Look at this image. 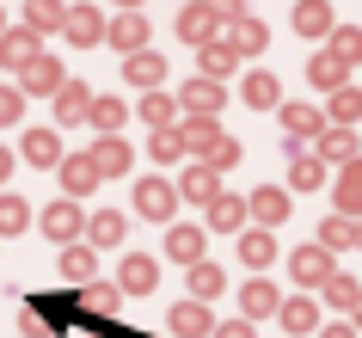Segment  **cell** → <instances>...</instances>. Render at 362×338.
Wrapping results in <instances>:
<instances>
[{
	"instance_id": "cell-46",
	"label": "cell",
	"mask_w": 362,
	"mask_h": 338,
	"mask_svg": "<svg viewBox=\"0 0 362 338\" xmlns=\"http://www.w3.org/2000/svg\"><path fill=\"white\" fill-rule=\"evenodd\" d=\"M332 117H338V123H362V93L350 86V80L332 93Z\"/></svg>"
},
{
	"instance_id": "cell-35",
	"label": "cell",
	"mask_w": 362,
	"mask_h": 338,
	"mask_svg": "<svg viewBox=\"0 0 362 338\" xmlns=\"http://www.w3.org/2000/svg\"><path fill=\"white\" fill-rule=\"evenodd\" d=\"M178 135H185V148L203 154L215 135H221V123H215V117H203V111H185V117H178Z\"/></svg>"
},
{
	"instance_id": "cell-7",
	"label": "cell",
	"mask_w": 362,
	"mask_h": 338,
	"mask_svg": "<svg viewBox=\"0 0 362 338\" xmlns=\"http://www.w3.org/2000/svg\"><path fill=\"white\" fill-rule=\"evenodd\" d=\"M313 142H320L313 154H320L325 167H344V160H356V154H362V142H356V123H338V130L325 123V130L313 135Z\"/></svg>"
},
{
	"instance_id": "cell-28",
	"label": "cell",
	"mask_w": 362,
	"mask_h": 338,
	"mask_svg": "<svg viewBox=\"0 0 362 338\" xmlns=\"http://www.w3.org/2000/svg\"><path fill=\"white\" fill-rule=\"evenodd\" d=\"M320 246H325V252H350V246H356V215L332 209V215L320 222Z\"/></svg>"
},
{
	"instance_id": "cell-10",
	"label": "cell",
	"mask_w": 362,
	"mask_h": 338,
	"mask_svg": "<svg viewBox=\"0 0 362 338\" xmlns=\"http://www.w3.org/2000/svg\"><path fill=\"white\" fill-rule=\"evenodd\" d=\"M221 98H228V86H221V80L197 74V80H185V93H178V111H203V117H215V111H221Z\"/></svg>"
},
{
	"instance_id": "cell-25",
	"label": "cell",
	"mask_w": 362,
	"mask_h": 338,
	"mask_svg": "<svg viewBox=\"0 0 362 338\" xmlns=\"http://www.w3.org/2000/svg\"><path fill=\"white\" fill-rule=\"evenodd\" d=\"M62 277L74 283V289H80V283H93L98 277V252H93V246H80V240H68V246H62Z\"/></svg>"
},
{
	"instance_id": "cell-26",
	"label": "cell",
	"mask_w": 362,
	"mask_h": 338,
	"mask_svg": "<svg viewBox=\"0 0 362 338\" xmlns=\"http://www.w3.org/2000/svg\"><path fill=\"white\" fill-rule=\"evenodd\" d=\"M307 80H313V93H338L344 80H350V68H344V62L332 56V50H320V56L307 62Z\"/></svg>"
},
{
	"instance_id": "cell-13",
	"label": "cell",
	"mask_w": 362,
	"mask_h": 338,
	"mask_svg": "<svg viewBox=\"0 0 362 338\" xmlns=\"http://www.w3.org/2000/svg\"><path fill=\"white\" fill-rule=\"evenodd\" d=\"M37 56L43 50H37V31H31V25H25V31H0V62H6L13 74H25Z\"/></svg>"
},
{
	"instance_id": "cell-40",
	"label": "cell",
	"mask_w": 362,
	"mask_h": 338,
	"mask_svg": "<svg viewBox=\"0 0 362 338\" xmlns=\"http://www.w3.org/2000/svg\"><path fill=\"white\" fill-rule=\"evenodd\" d=\"M325 38H332V56H338L344 68H356V62H362V31H356V25H332Z\"/></svg>"
},
{
	"instance_id": "cell-36",
	"label": "cell",
	"mask_w": 362,
	"mask_h": 338,
	"mask_svg": "<svg viewBox=\"0 0 362 338\" xmlns=\"http://www.w3.org/2000/svg\"><path fill=\"white\" fill-rule=\"evenodd\" d=\"M221 289H228V271L209 264V259H197V264H191V295H197V301H215Z\"/></svg>"
},
{
	"instance_id": "cell-55",
	"label": "cell",
	"mask_w": 362,
	"mask_h": 338,
	"mask_svg": "<svg viewBox=\"0 0 362 338\" xmlns=\"http://www.w3.org/2000/svg\"><path fill=\"white\" fill-rule=\"evenodd\" d=\"M123 6H141V0H123Z\"/></svg>"
},
{
	"instance_id": "cell-31",
	"label": "cell",
	"mask_w": 362,
	"mask_h": 338,
	"mask_svg": "<svg viewBox=\"0 0 362 338\" xmlns=\"http://www.w3.org/2000/svg\"><path fill=\"white\" fill-rule=\"evenodd\" d=\"M276 301H283V295H276V283H264V277H252L246 289H240V308H246V320H270V314H276Z\"/></svg>"
},
{
	"instance_id": "cell-6",
	"label": "cell",
	"mask_w": 362,
	"mask_h": 338,
	"mask_svg": "<svg viewBox=\"0 0 362 338\" xmlns=\"http://www.w3.org/2000/svg\"><path fill=\"white\" fill-rule=\"evenodd\" d=\"M43 234H49L56 246H68V240H80V234H86V215H80L74 197H62V203L43 209Z\"/></svg>"
},
{
	"instance_id": "cell-51",
	"label": "cell",
	"mask_w": 362,
	"mask_h": 338,
	"mask_svg": "<svg viewBox=\"0 0 362 338\" xmlns=\"http://www.w3.org/2000/svg\"><path fill=\"white\" fill-rule=\"evenodd\" d=\"M320 338H362V332L350 326V320H338V326H320Z\"/></svg>"
},
{
	"instance_id": "cell-15",
	"label": "cell",
	"mask_w": 362,
	"mask_h": 338,
	"mask_svg": "<svg viewBox=\"0 0 362 338\" xmlns=\"http://www.w3.org/2000/svg\"><path fill=\"white\" fill-rule=\"evenodd\" d=\"M276 320H283V332L307 338V332H320V301H307V295H288V301H276Z\"/></svg>"
},
{
	"instance_id": "cell-44",
	"label": "cell",
	"mask_w": 362,
	"mask_h": 338,
	"mask_svg": "<svg viewBox=\"0 0 362 338\" xmlns=\"http://www.w3.org/2000/svg\"><path fill=\"white\" fill-rule=\"evenodd\" d=\"M31 227V203L25 197H0V234H25Z\"/></svg>"
},
{
	"instance_id": "cell-3",
	"label": "cell",
	"mask_w": 362,
	"mask_h": 338,
	"mask_svg": "<svg viewBox=\"0 0 362 338\" xmlns=\"http://www.w3.org/2000/svg\"><path fill=\"white\" fill-rule=\"evenodd\" d=\"M325 130V117H320V105H283V154H295V148H307L313 135Z\"/></svg>"
},
{
	"instance_id": "cell-56",
	"label": "cell",
	"mask_w": 362,
	"mask_h": 338,
	"mask_svg": "<svg viewBox=\"0 0 362 338\" xmlns=\"http://www.w3.org/2000/svg\"><path fill=\"white\" fill-rule=\"evenodd\" d=\"M0 31H6V19H0Z\"/></svg>"
},
{
	"instance_id": "cell-41",
	"label": "cell",
	"mask_w": 362,
	"mask_h": 338,
	"mask_svg": "<svg viewBox=\"0 0 362 338\" xmlns=\"http://www.w3.org/2000/svg\"><path fill=\"white\" fill-rule=\"evenodd\" d=\"M86 234H93V246H117L123 234H129V222H123L117 209H98L93 222H86Z\"/></svg>"
},
{
	"instance_id": "cell-14",
	"label": "cell",
	"mask_w": 362,
	"mask_h": 338,
	"mask_svg": "<svg viewBox=\"0 0 362 338\" xmlns=\"http://www.w3.org/2000/svg\"><path fill=\"white\" fill-rule=\"evenodd\" d=\"M153 283H160V264H153L148 252H129L123 271H117V289H123V295H148Z\"/></svg>"
},
{
	"instance_id": "cell-33",
	"label": "cell",
	"mask_w": 362,
	"mask_h": 338,
	"mask_svg": "<svg viewBox=\"0 0 362 338\" xmlns=\"http://www.w3.org/2000/svg\"><path fill=\"white\" fill-rule=\"evenodd\" d=\"M240 259H246L252 271H264V264L276 259V234H270V227H246V234H240Z\"/></svg>"
},
{
	"instance_id": "cell-50",
	"label": "cell",
	"mask_w": 362,
	"mask_h": 338,
	"mask_svg": "<svg viewBox=\"0 0 362 338\" xmlns=\"http://www.w3.org/2000/svg\"><path fill=\"white\" fill-rule=\"evenodd\" d=\"M209 6H215V13H221V25H228V19H240V13H246V0H209Z\"/></svg>"
},
{
	"instance_id": "cell-16",
	"label": "cell",
	"mask_w": 362,
	"mask_h": 338,
	"mask_svg": "<svg viewBox=\"0 0 362 338\" xmlns=\"http://www.w3.org/2000/svg\"><path fill=\"white\" fill-rule=\"evenodd\" d=\"M93 167H98V179H123V172L135 167V154L123 148V135H98L93 142Z\"/></svg>"
},
{
	"instance_id": "cell-22",
	"label": "cell",
	"mask_w": 362,
	"mask_h": 338,
	"mask_svg": "<svg viewBox=\"0 0 362 338\" xmlns=\"http://www.w3.org/2000/svg\"><path fill=\"white\" fill-rule=\"evenodd\" d=\"M62 62L56 56H37L31 68H25V80H19V93H37V98H56V86H62Z\"/></svg>"
},
{
	"instance_id": "cell-27",
	"label": "cell",
	"mask_w": 362,
	"mask_h": 338,
	"mask_svg": "<svg viewBox=\"0 0 362 338\" xmlns=\"http://www.w3.org/2000/svg\"><path fill=\"white\" fill-rule=\"evenodd\" d=\"M178 191H185L191 203H209L215 191H221V172H215L209 160H197V167H185V179H178Z\"/></svg>"
},
{
	"instance_id": "cell-12",
	"label": "cell",
	"mask_w": 362,
	"mask_h": 338,
	"mask_svg": "<svg viewBox=\"0 0 362 338\" xmlns=\"http://www.w3.org/2000/svg\"><path fill=\"white\" fill-rule=\"evenodd\" d=\"M166 326H172V338H209L215 332V320H209V308H203V301H178V308H172L166 314Z\"/></svg>"
},
{
	"instance_id": "cell-53",
	"label": "cell",
	"mask_w": 362,
	"mask_h": 338,
	"mask_svg": "<svg viewBox=\"0 0 362 338\" xmlns=\"http://www.w3.org/2000/svg\"><path fill=\"white\" fill-rule=\"evenodd\" d=\"M6 172H13V154H6V148H0V179H6Z\"/></svg>"
},
{
	"instance_id": "cell-11",
	"label": "cell",
	"mask_w": 362,
	"mask_h": 338,
	"mask_svg": "<svg viewBox=\"0 0 362 338\" xmlns=\"http://www.w3.org/2000/svg\"><path fill=\"white\" fill-rule=\"evenodd\" d=\"M105 43H117L123 56H129V50H148V19H141V6H129V13H117V19L105 25Z\"/></svg>"
},
{
	"instance_id": "cell-47",
	"label": "cell",
	"mask_w": 362,
	"mask_h": 338,
	"mask_svg": "<svg viewBox=\"0 0 362 338\" xmlns=\"http://www.w3.org/2000/svg\"><path fill=\"white\" fill-rule=\"evenodd\" d=\"M86 117H93L105 135H117V130H123V98H93V111H86Z\"/></svg>"
},
{
	"instance_id": "cell-8",
	"label": "cell",
	"mask_w": 362,
	"mask_h": 338,
	"mask_svg": "<svg viewBox=\"0 0 362 338\" xmlns=\"http://www.w3.org/2000/svg\"><path fill=\"white\" fill-rule=\"evenodd\" d=\"M56 172H62V191H68V197H86V191L105 185V179H98V167H93V154H62Z\"/></svg>"
},
{
	"instance_id": "cell-4",
	"label": "cell",
	"mask_w": 362,
	"mask_h": 338,
	"mask_svg": "<svg viewBox=\"0 0 362 338\" xmlns=\"http://www.w3.org/2000/svg\"><path fill=\"white\" fill-rule=\"evenodd\" d=\"M178 38L191 43H209V38H221V13H215L209 0H191V6H178Z\"/></svg>"
},
{
	"instance_id": "cell-37",
	"label": "cell",
	"mask_w": 362,
	"mask_h": 338,
	"mask_svg": "<svg viewBox=\"0 0 362 338\" xmlns=\"http://www.w3.org/2000/svg\"><path fill=\"white\" fill-rule=\"evenodd\" d=\"M197 56H203V74H209V80L233 74V62H240V56H233V43H228V38H209V43H197Z\"/></svg>"
},
{
	"instance_id": "cell-29",
	"label": "cell",
	"mask_w": 362,
	"mask_h": 338,
	"mask_svg": "<svg viewBox=\"0 0 362 338\" xmlns=\"http://www.w3.org/2000/svg\"><path fill=\"white\" fill-rule=\"evenodd\" d=\"M86 111H93V93H86L80 80H62L56 86V123H80Z\"/></svg>"
},
{
	"instance_id": "cell-39",
	"label": "cell",
	"mask_w": 362,
	"mask_h": 338,
	"mask_svg": "<svg viewBox=\"0 0 362 338\" xmlns=\"http://www.w3.org/2000/svg\"><path fill=\"white\" fill-rule=\"evenodd\" d=\"M62 13H68V6H62V0H25V25H31V31H62Z\"/></svg>"
},
{
	"instance_id": "cell-18",
	"label": "cell",
	"mask_w": 362,
	"mask_h": 338,
	"mask_svg": "<svg viewBox=\"0 0 362 338\" xmlns=\"http://www.w3.org/2000/svg\"><path fill=\"white\" fill-rule=\"evenodd\" d=\"M240 98H246L252 111H276V105H283V86H276V74H264V68H252V74L240 80Z\"/></svg>"
},
{
	"instance_id": "cell-5",
	"label": "cell",
	"mask_w": 362,
	"mask_h": 338,
	"mask_svg": "<svg viewBox=\"0 0 362 338\" xmlns=\"http://www.w3.org/2000/svg\"><path fill=\"white\" fill-rule=\"evenodd\" d=\"M62 38L74 43V50L105 43V13H98V6H68V13H62Z\"/></svg>"
},
{
	"instance_id": "cell-2",
	"label": "cell",
	"mask_w": 362,
	"mask_h": 338,
	"mask_svg": "<svg viewBox=\"0 0 362 338\" xmlns=\"http://www.w3.org/2000/svg\"><path fill=\"white\" fill-rule=\"evenodd\" d=\"M332 271H338V264H332V252H325L320 240H313V246H295V252H288V277L301 283V289H320Z\"/></svg>"
},
{
	"instance_id": "cell-9",
	"label": "cell",
	"mask_w": 362,
	"mask_h": 338,
	"mask_svg": "<svg viewBox=\"0 0 362 338\" xmlns=\"http://www.w3.org/2000/svg\"><path fill=\"white\" fill-rule=\"evenodd\" d=\"M246 215H252L258 227H283V222H288V191H283V185L252 191V197H246Z\"/></svg>"
},
{
	"instance_id": "cell-43",
	"label": "cell",
	"mask_w": 362,
	"mask_h": 338,
	"mask_svg": "<svg viewBox=\"0 0 362 338\" xmlns=\"http://www.w3.org/2000/svg\"><path fill=\"white\" fill-rule=\"evenodd\" d=\"M320 289H325V301H332V308H344V314H350V301L362 295V283H356V277H344V271H332Z\"/></svg>"
},
{
	"instance_id": "cell-49",
	"label": "cell",
	"mask_w": 362,
	"mask_h": 338,
	"mask_svg": "<svg viewBox=\"0 0 362 338\" xmlns=\"http://www.w3.org/2000/svg\"><path fill=\"white\" fill-rule=\"evenodd\" d=\"M209 338H258V332H252V320H228V326H215Z\"/></svg>"
},
{
	"instance_id": "cell-38",
	"label": "cell",
	"mask_w": 362,
	"mask_h": 338,
	"mask_svg": "<svg viewBox=\"0 0 362 338\" xmlns=\"http://www.w3.org/2000/svg\"><path fill=\"white\" fill-rule=\"evenodd\" d=\"M166 252L178 264H197L203 259V227H166Z\"/></svg>"
},
{
	"instance_id": "cell-42",
	"label": "cell",
	"mask_w": 362,
	"mask_h": 338,
	"mask_svg": "<svg viewBox=\"0 0 362 338\" xmlns=\"http://www.w3.org/2000/svg\"><path fill=\"white\" fill-rule=\"evenodd\" d=\"M148 154L160 160V167H172V160L185 154V135H178V123H166V130H153V135H148Z\"/></svg>"
},
{
	"instance_id": "cell-21",
	"label": "cell",
	"mask_w": 362,
	"mask_h": 338,
	"mask_svg": "<svg viewBox=\"0 0 362 338\" xmlns=\"http://www.w3.org/2000/svg\"><path fill=\"white\" fill-rule=\"evenodd\" d=\"M325 172H332V167H325L320 154H307V148L288 154V191H320V185H325Z\"/></svg>"
},
{
	"instance_id": "cell-45",
	"label": "cell",
	"mask_w": 362,
	"mask_h": 338,
	"mask_svg": "<svg viewBox=\"0 0 362 338\" xmlns=\"http://www.w3.org/2000/svg\"><path fill=\"white\" fill-rule=\"evenodd\" d=\"M203 160H209L215 172H233L240 167V142H233V135H215L209 148H203Z\"/></svg>"
},
{
	"instance_id": "cell-54",
	"label": "cell",
	"mask_w": 362,
	"mask_h": 338,
	"mask_svg": "<svg viewBox=\"0 0 362 338\" xmlns=\"http://www.w3.org/2000/svg\"><path fill=\"white\" fill-rule=\"evenodd\" d=\"M356 246H362V215H356Z\"/></svg>"
},
{
	"instance_id": "cell-34",
	"label": "cell",
	"mask_w": 362,
	"mask_h": 338,
	"mask_svg": "<svg viewBox=\"0 0 362 338\" xmlns=\"http://www.w3.org/2000/svg\"><path fill=\"white\" fill-rule=\"evenodd\" d=\"M141 123H148V130H166V123H178V98L160 93V86H148V93H141Z\"/></svg>"
},
{
	"instance_id": "cell-20",
	"label": "cell",
	"mask_w": 362,
	"mask_h": 338,
	"mask_svg": "<svg viewBox=\"0 0 362 338\" xmlns=\"http://www.w3.org/2000/svg\"><path fill=\"white\" fill-rule=\"evenodd\" d=\"M203 209H209V227H215V234H240V227H246V197H228V191H215Z\"/></svg>"
},
{
	"instance_id": "cell-32",
	"label": "cell",
	"mask_w": 362,
	"mask_h": 338,
	"mask_svg": "<svg viewBox=\"0 0 362 338\" xmlns=\"http://www.w3.org/2000/svg\"><path fill=\"white\" fill-rule=\"evenodd\" d=\"M332 6H325V0H295V31H301V38H325V31H332Z\"/></svg>"
},
{
	"instance_id": "cell-17",
	"label": "cell",
	"mask_w": 362,
	"mask_h": 338,
	"mask_svg": "<svg viewBox=\"0 0 362 338\" xmlns=\"http://www.w3.org/2000/svg\"><path fill=\"white\" fill-rule=\"evenodd\" d=\"M117 301H123V289H117V283H80V289H74V314H105V320H111L117 314Z\"/></svg>"
},
{
	"instance_id": "cell-1",
	"label": "cell",
	"mask_w": 362,
	"mask_h": 338,
	"mask_svg": "<svg viewBox=\"0 0 362 338\" xmlns=\"http://www.w3.org/2000/svg\"><path fill=\"white\" fill-rule=\"evenodd\" d=\"M172 209H178V185L172 179H135V215L172 222Z\"/></svg>"
},
{
	"instance_id": "cell-19",
	"label": "cell",
	"mask_w": 362,
	"mask_h": 338,
	"mask_svg": "<svg viewBox=\"0 0 362 338\" xmlns=\"http://www.w3.org/2000/svg\"><path fill=\"white\" fill-rule=\"evenodd\" d=\"M221 38L233 43V56H258V50L270 43V31H264L258 19H246V13H240V19H228V25H221Z\"/></svg>"
},
{
	"instance_id": "cell-48",
	"label": "cell",
	"mask_w": 362,
	"mask_h": 338,
	"mask_svg": "<svg viewBox=\"0 0 362 338\" xmlns=\"http://www.w3.org/2000/svg\"><path fill=\"white\" fill-rule=\"evenodd\" d=\"M19 117H25V93H19V86H0V130L19 123Z\"/></svg>"
},
{
	"instance_id": "cell-24",
	"label": "cell",
	"mask_w": 362,
	"mask_h": 338,
	"mask_svg": "<svg viewBox=\"0 0 362 338\" xmlns=\"http://www.w3.org/2000/svg\"><path fill=\"white\" fill-rule=\"evenodd\" d=\"M123 80H135V86L148 93V86H160V80H166V62L153 56V50H129V56H123Z\"/></svg>"
},
{
	"instance_id": "cell-52",
	"label": "cell",
	"mask_w": 362,
	"mask_h": 338,
	"mask_svg": "<svg viewBox=\"0 0 362 338\" xmlns=\"http://www.w3.org/2000/svg\"><path fill=\"white\" fill-rule=\"evenodd\" d=\"M350 326H356V332H362V295L350 301Z\"/></svg>"
},
{
	"instance_id": "cell-30",
	"label": "cell",
	"mask_w": 362,
	"mask_h": 338,
	"mask_svg": "<svg viewBox=\"0 0 362 338\" xmlns=\"http://www.w3.org/2000/svg\"><path fill=\"white\" fill-rule=\"evenodd\" d=\"M19 154L31 160V167H56V160H62V135L56 130H25Z\"/></svg>"
},
{
	"instance_id": "cell-23",
	"label": "cell",
	"mask_w": 362,
	"mask_h": 338,
	"mask_svg": "<svg viewBox=\"0 0 362 338\" xmlns=\"http://www.w3.org/2000/svg\"><path fill=\"white\" fill-rule=\"evenodd\" d=\"M332 203H338L344 215H362V154L338 167V191H332Z\"/></svg>"
}]
</instances>
